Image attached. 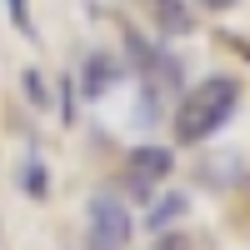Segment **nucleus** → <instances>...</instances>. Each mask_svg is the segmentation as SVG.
Masks as SVG:
<instances>
[{"label":"nucleus","instance_id":"20e7f679","mask_svg":"<svg viewBox=\"0 0 250 250\" xmlns=\"http://www.w3.org/2000/svg\"><path fill=\"white\" fill-rule=\"evenodd\" d=\"M120 75H125V65H120L110 50H90L85 65H80V75H75V85H80L85 100H100V95H110L120 85Z\"/></svg>","mask_w":250,"mask_h":250},{"label":"nucleus","instance_id":"7ed1b4c3","mask_svg":"<svg viewBox=\"0 0 250 250\" xmlns=\"http://www.w3.org/2000/svg\"><path fill=\"white\" fill-rule=\"evenodd\" d=\"M175 170V150L170 145H135L130 155H125V190H130L140 205H150L155 190Z\"/></svg>","mask_w":250,"mask_h":250},{"label":"nucleus","instance_id":"9b49d317","mask_svg":"<svg viewBox=\"0 0 250 250\" xmlns=\"http://www.w3.org/2000/svg\"><path fill=\"white\" fill-rule=\"evenodd\" d=\"M160 250H190V245H185V235H160Z\"/></svg>","mask_w":250,"mask_h":250},{"label":"nucleus","instance_id":"0eeeda50","mask_svg":"<svg viewBox=\"0 0 250 250\" xmlns=\"http://www.w3.org/2000/svg\"><path fill=\"white\" fill-rule=\"evenodd\" d=\"M15 180H20V190H25L30 200H45V195H50V170H45V160H40V155H30L25 165H20Z\"/></svg>","mask_w":250,"mask_h":250},{"label":"nucleus","instance_id":"6e6552de","mask_svg":"<svg viewBox=\"0 0 250 250\" xmlns=\"http://www.w3.org/2000/svg\"><path fill=\"white\" fill-rule=\"evenodd\" d=\"M20 90H25V100H30L35 110H45V105H50V85L40 80V70H25V75H20Z\"/></svg>","mask_w":250,"mask_h":250},{"label":"nucleus","instance_id":"423d86ee","mask_svg":"<svg viewBox=\"0 0 250 250\" xmlns=\"http://www.w3.org/2000/svg\"><path fill=\"white\" fill-rule=\"evenodd\" d=\"M185 210H190V195H165V200H155V210L145 215V230H150V235H160L165 225H175Z\"/></svg>","mask_w":250,"mask_h":250},{"label":"nucleus","instance_id":"39448f33","mask_svg":"<svg viewBox=\"0 0 250 250\" xmlns=\"http://www.w3.org/2000/svg\"><path fill=\"white\" fill-rule=\"evenodd\" d=\"M150 15H155L160 35H190L195 30V15L185 0H150Z\"/></svg>","mask_w":250,"mask_h":250},{"label":"nucleus","instance_id":"f257e3e1","mask_svg":"<svg viewBox=\"0 0 250 250\" xmlns=\"http://www.w3.org/2000/svg\"><path fill=\"white\" fill-rule=\"evenodd\" d=\"M235 110H240V80L235 75H205L175 105V140L180 145H205L210 135H220L230 125Z\"/></svg>","mask_w":250,"mask_h":250},{"label":"nucleus","instance_id":"9d476101","mask_svg":"<svg viewBox=\"0 0 250 250\" xmlns=\"http://www.w3.org/2000/svg\"><path fill=\"white\" fill-rule=\"evenodd\" d=\"M10 5V25L20 30V35H35V25H30V15H25V0H5Z\"/></svg>","mask_w":250,"mask_h":250},{"label":"nucleus","instance_id":"1a4fd4ad","mask_svg":"<svg viewBox=\"0 0 250 250\" xmlns=\"http://www.w3.org/2000/svg\"><path fill=\"white\" fill-rule=\"evenodd\" d=\"M60 120L75 125V80L70 75H60Z\"/></svg>","mask_w":250,"mask_h":250},{"label":"nucleus","instance_id":"f03ea898","mask_svg":"<svg viewBox=\"0 0 250 250\" xmlns=\"http://www.w3.org/2000/svg\"><path fill=\"white\" fill-rule=\"evenodd\" d=\"M135 235V220H130V205L115 200V195H90L85 205V250H125Z\"/></svg>","mask_w":250,"mask_h":250},{"label":"nucleus","instance_id":"f8f14e48","mask_svg":"<svg viewBox=\"0 0 250 250\" xmlns=\"http://www.w3.org/2000/svg\"><path fill=\"white\" fill-rule=\"evenodd\" d=\"M195 5H205V10H230V5H240V0H195Z\"/></svg>","mask_w":250,"mask_h":250}]
</instances>
